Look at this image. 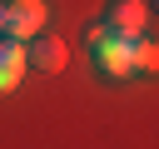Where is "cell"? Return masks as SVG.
Listing matches in <instances>:
<instances>
[{
	"instance_id": "1",
	"label": "cell",
	"mask_w": 159,
	"mask_h": 149,
	"mask_svg": "<svg viewBox=\"0 0 159 149\" xmlns=\"http://www.w3.org/2000/svg\"><path fill=\"white\" fill-rule=\"evenodd\" d=\"M0 25H5V40H10V45L35 40V35L45 30V0H5Z\"/></svg>"
},
{
	"instance_id": "2",
	"label": "cell",
	"mask_w": 159,
	"mask_h": 149,
	"mask_svg": "<svg viewBox=\"0 0 159 149\" xmlns=\"http://www.w3.org/2000/svg\"><path fill=\"white\" fill-rule=\"evenodd\" d=\"M25 65H35L40 74H60L65 65H70V50H65V40H55V35H35V40H25Z\"/></svg>"
},
{
	"instance_id": "3",
	"label": "cell",
	"mask_w": 159,
	"mask_h": 149,
	"mask_svg": "<svg viewBox=\"0 0 159 149\" xmlns=\"http://www.w3.org/2000/svg\"><path fill=\"white\" fill-rule=\"evenodd\" d=\"M144 15H149L144 0H109L104 5V25L119 30V35H139L144 30Z\"/></svg>"
},
{
	"instance_id": "4",
	"label": "cell",
	"mask_w": 159,
	"mask_h": 149,
	"mask_svg": "<svg viewBox=\"0 0 159 149\" xmlns=\"http://www.w3.org/2000/svg\"><path fill=\"white\" fill-rule=\"evenodd\" d=\"M20 65H25V45H0V94L20 84Z\"/></svg>"
},
{
	"instance_id": "5",
	"label": "cell",
	"mask_w": 159,
	"mask_h": 149,
	"mask_svg": "<svg viewBox=\"0 0 159 149\" xmlns=\"http://www.w3.org/2000/svg\"><path fill=\"white\" fill-rule=\"evenodd\" d=\"M0 15H5V5H0ZM0 45H5V25H0Z\"/></svg>"
},
{
	"instance_id": "6",
	"label": "cell",
	"mask_w": 159,
	"mask_h": 149,
	"mask_svg": "<svg viewBox=\"0 0 159 149\" xmlns=\"http://www.w3.org/2000/svg\"><path fill=\"white\" fill-rule=\"evenodd\" d=\"M149 5H154V10H159V0H149Z\"/></svg>"
}]
</instances>
